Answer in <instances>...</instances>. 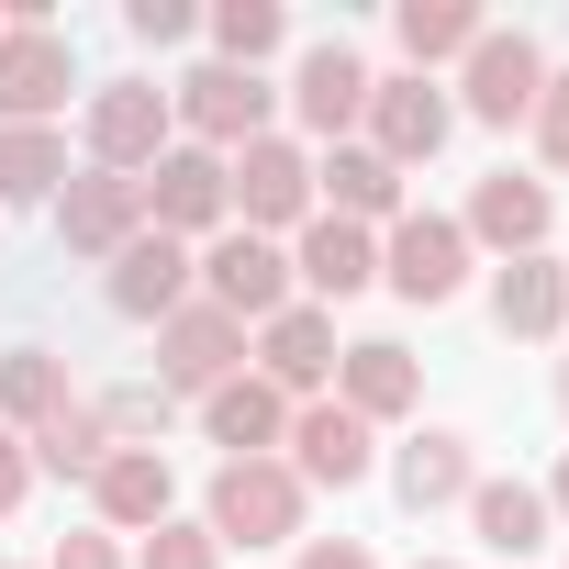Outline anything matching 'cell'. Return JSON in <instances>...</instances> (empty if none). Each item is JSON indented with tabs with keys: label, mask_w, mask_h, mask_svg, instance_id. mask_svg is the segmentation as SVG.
<instances>
[{
	"label": "cell",
	"mask_w": 569,
	"mask_h": 569,
	"mask_svg": "<svg viewBox=\"0 0 569 569\" xmlns=\"http://www.w3.org/2000/svg\"><path fill=\"white\" fill-rule=\"evenodd\" d=\"M23 491H34V458H23V436H0V525L23 513Z\"/></svg>",
	"instance_id": "cell-37"
},
{
	"label": "cell",
	"mask_w": 569,
	"mask_h": 569,
	"mask_svg": "<svg viewBox=\"0 0 569 569\" xmlns=\"http://www.w3.org/2000/svg\"><path fill=\"white\" fill-rule=\"evenodd\" d=\"M369 157H391V168H425L447 134H458V101L436 90V79H413V68H391V79H369Z\"/></svg>",
	"instance_id": "cell-10"
},
{
	"label": "cell",
	"mask_w": 569,
	"mask_h": 569,
	"mask_svg": "<svg viewBox=\"0 0 569 569\" xmlns=\"http://www.w3.org/2000/svg\"><path fill=\"white\" fill-rule=\"evenodd\" d=\"M0 34H12V12H0Z\"/></svg>",
	"instance_id": "cell-41"
},
{
	"label": "cell",
	"mask_w": 569,
	"mask_h": 569,
	"mask_svg": "<svg viewBox=\"0 0 569 569\" xmlns=\"http://www.w3.org/2000/svg\"><path fill=\"white\" fill-rule=\"evenodd\" d=\"M190 291H201V279H190V246H179V234H134V246L112 257V313H123V325H168Z\"/></svg>",
	"instance_id": "cell-20"
},
{
	"label": "cell",
	"mask_w": 569,
	"mask_h": 569,
	"mask_svg": "<svg viewBox=\"0 0 569 569\" xmlns=\"http://www.w3.org/2000/svg\"><path fill=\"white\" fill-rule=\"evenodd\" d=\"M223 201H234V223L246 234H302L313 223V157L291 146V134H257V146H234L223 157Z\"/></svg>",
	"instance_id": "cell-2"
},
{
	"label": "cell",
	"mask_w": 569,
	"mask_h": 569,
	"mask_svg": "<svg viewBox=\"0 0 569 569\" xmlns=\"http://www.w3.org/2000/svg\"><path fill=\"white\" fill-rule=\"evenodd\" d=\"M525 134H536V157L569 179V68H547V90H536V112H525Z\"/></svg>",
	"instance_id": "cell-33"
},
{
	"label": "cell",
	"mask_w": 569,
	"mask_h": 569,
	"mask_svg": "<svg viewBox=\"0 0 569 569\" xmlns=\"http://www.w3.org/2000/svg\"><path fill=\"white\" fill-rule=\"evenodd\" d=\"M302 513H313V491L291 480V458H223V469H212V491H201L212 547H291V536H302Z\"/></svg>",
	"instance_id": "cell-1"
},
{
	"label": "cell",
	"mask_w": 569,
	"mask_h": 569,
	"mask_svg": "<svg viewBox=\"0 0 569 569\" xmlns=\"http://www.w3.org/2000/svg\"><path fill=\"white\" fill-rule=\"evenodd\" d=\"M380 279V234L369 223H336V212H313L302 223V246H291V291H313V313H336V302H358Z\"/></svg>",
	"instance_id": "cell-17"
},
{
	"label": "cell",
	"mask_w": 569,
	"mask_h": 569,
	"mask_svg": "<svg viewBox=\"0 0 569 569\" xmlns=\"http://www.w3.org/2000/svg\"><path fill=\"white\" fill-rule=\"evenodd\" d=\"M336 402L380 436V425H402V413L425 402V369H413L391 336H358V347H336Z\"/></svg>",
	"instance_id": "cell-19"
},
{
	"label": "cell",
	"mask_w": 569,
	"mask_h": 569,
	"mask_svg": "<svg viewBox=\"0 0 569 569\" xmlns=\"http://www.w3.org/2000/svg\"><path fill=\"white\" fill-rule=\"evenodd\" d=\"M547 223H558L547 179H513V168H491V179L469 190V212H458L469 257H480V246H491V257H536V246H547Z\"/></svg>",
	"instance_id": "cell-18"
},
{
	"label": "cell",
	"mask_w": 569,
	"mask_h": 569,
	"mask_svg": "<svg viewBox=\"0 0 569 569\" xmlns=\"http://www.w3.org/2000/svg\"><path fill=\"white\" fill-rule=\"evenodd\" d=\"M279 458H291V480L302 491H358L369 469H380V447H369V425L325 391V402H291V436H279Z\"/></svg>",
	"instance_id": "cell-9"
},
{
	"label": "cell",
	"mask_w": 569,
	"mask_h": 569,
	"mask_svg": "<svg viewBox=\"0 0 569 569\" xmlns=\"http://www.w3.org/2000/svg\"><path fill=\"white\" fill-rule=\"evenodd\" d=\"M123 569H223V547H212V525H179V513H168V525H157Z\"/></svg>",
	"instance_id": "cell-32"
},
{
	"label": "cell",
	"mask_w": 569,
	"mask_h": 569,
	"mask_svg": "<svg viewBox=\"0 0 569 569\" xmlns=\"http://www.w3.org/2000/svg\"><path fill=\"white\" fill-rule=\"evenodd\" d=\"M46 569H123V536H101V525H90V536H68Z\"/></svg>",
	"instance_id": "cell-35"
},
{
	"label": "cell",
	"mask_w": 569,
	"mask_h": 569,
	"mask_svg": "<svg viewBox=\"0 0 569 569\" xmlns=\"http://www.w3.org/2000/svg\"><path fill=\"white\" fill-rule=\"evenodd\" d=\"M358 112H369V57H358L347 34H336V46H302V68H291V123H302L313 146H347Z\"/></svg>",
	"instance_id": "cell-14"
},
{
	"label": "cell",
	"mask_w": 569,
	"mask_h": 569,
	"mask_svg": "<svg viewBox=\"0 0 569 569\" xmlns=\"http://www.w3.org/2000/svg\"><path fill=\"white\" fill-rule=\"evenodd\" d=\"M190 279H201V302L234 313V325H268V313L302 302V291H291V246H268V234H246V223H223V234L190 257Z\"/></svg>",
	"instance_id": "cell-3"
},
{
	"label": "cell",
	"mask_w": 569,
	"mask_h": 569,
	"mask_svg": "<svg viewBox=\"0 0 569 569\" xmlns=\"http://www.w3.org/2000/svg\"><path fill=\"white\" fill-rule=\"evenodd\" d=\"M391 34H402V57H413V79H436L447 57H469L491 23L469 12V0H402V12H391Z\"/></svg>",
	"instance_id": "cell-25"
},
{
	"label": "cell",
	"mask_w": 569,
	"mask_h": 569,
	"mask_svg": "<svg viewBox=\"0 0 569 569\" xmlns=\"http://www.w3.org/2000/svg\"><path fill=\"white\" fill-rule=\"evenodd\" d=\"M90 413H101L112 447H157V436H168V391H157V380H123V391H101Z\"/></svg>",
	"instance_id": "cell-31"
},
{
	"label": "cell",
	"mask_w": 569,
	"mask_h": 569,
	"mask_svg": "<svg viewBox=\"0 0 569 569\" xmlns=\"http://www.w3.org/2000/svg\"><path fill=\"white\" fill-rule=\"evenodd\" d=\"M168 502H179L168 447H112V458L90 469V513H101V536H157Z\"/></svg>",
	"instance_id": "cell-16"
},
{
	"label": "cell",
	"mask_w": 569,
	"mask_h": 569,
	"mask_svg": "<svg viewBox=\"0 0 569 569\" xmlns=\"http://www.w3.org/2000/svg\"><path fill=\"white\" fill-rule=\"evenodd\" d=\"M68 190V134L57 123H0V201H57Z\"/></svg>",
	"instance_id": "cell-27"
},
{
	"label": "cell",
	"mask_w": 569,
	"mask_h": 569,
	"mask_svg": "<svg viewBox=\"0 0 569 569\" xmlns=\"http://www.w3.org/2000/svg\"><path fill=\"white\" fill-rule=\"evenodd\" d=\"M79 134H90V168H112V179H146V168L179 146V112H168V90H157V79H101Z\"/></svg>",
	"instance_id": "cell-4"
},
{
	"label": "cell",
	"mask_w": 569,
	"mask_h": 569,
	"mask_svg": "<svg viewBox=\"0 0 569 569\" xmlns=\"http://www.w3.org/2000/svg\"><path fill=\"white\" fill-rule=\"evenodd\" d=\"M469 525H480V547L536 558V547H547V491H536V480H480V491H469Z\"/></svg>",
	"instance_id": "cell-26"
},
{
	"label": "cell",
	"mask_w": 569,
	"mask_h": 569,
	"mask_svg": "<svg viewBox=\"0 0 569 569\" xmlns=\"http://www.w3.org/2000/svg\"><path fill=\"white\" fill-rule=\"evenodd\" d=\"M234 369H246V325H234V313H212V302L190 291V302L157 325V391H168V402H179V391L201 402V391H223Z\"/></svg>",
	"instance_id": "cell-7"
},
{
	"label": "cell",
	"mask_w": 569,
	"mask_h": 569,
	"mask_svg": "<svg viewBox=\"0 0 569 569\" xmlns=\"http://www.w3.org/2000/svg\"><path fill=\"white\" fill-rule=\"evenodd\" d=\"M313 212H336V223H402V168L369 157V146H325L313 157Z\"/></svg>",
	"instance_id": "cell-22"
},
{
	"label": "cell",
	"mask_w": 569,
	"mask_h": 569,
	"mask_svg": "<svg viewBox=\"0 0 569 569\" xmlns=\"http://www.w3.org/2000/svg\"><path fill=\"white\" fill-rule=\"evenodd\" d=\"M79 391H68V369H57V347H12V358H0V425H57Z\"/></svg>",
	"instance_id": "cell-28"
},
{
	"label": "cell",
	"mask_w": 569,
	"mask_h": 569,
	"mask_svg": "<svg viewBox=\"0 0 569 569\" xmlns=\"http://www.w3.org/2000/svg\"><path fill=\"white\" fill-rule=\"evenodd\" d=\"M391 491H402V513H447V502H469V491H480V458H469V436H458V425H425V436H402V458H391Z\"/></svg>",
	"instance_id": "cell-23"
},
{
	"label": "cell",
	"mask_w": 569,
	"mask_h": 569,
	"mask_svg": "<svg viewBox=\"0 0 569 569\" xmlns=\"http://www.w3.org/2000/svg\"><path fill=\"white\" fill-rule=\"evenodd\" d=\"M134 190H146V234H179V246H190V234H223V223H234L223 157H212V146H168Z\"/></svg>",
	"instance_id": "cell-11"
},
{
	"label": "cell",
	"mask_w": 569,
	"mask_h": 569,
	"mask_svg": "<svg viewBox=\"0 0 569 569\" xmlns=\"http://www.w3.org/2000/svg\"><path fill=\"white\" fill-rule=\"evenodd\" d=\"M201 436L223 458H279V436H291V402H279L257 369H234L223 391H201Z\"/></svg>",
	"instance_id": "cell-24"
},
{
	"label": "cell",
	"mask_w": 569,
	"mask_h": 569,
	"mask_svg": "<svg viewBox=\"0 0 569 569\" xmlns=\"http://www.w3.org/2000/svg\"><path fill=\"white\" fill-rule=\"evenodd\" d=\"M547 513H569V458H558V469H547Z\"/></svg>",
	"instance_id": "cell-38"
},
{
	"label": "cell",
	"mask_w": 569,
	"mask_h": 569,
	"mask_svg": "<svg viewBox=\"0 0 569 569\" xmlns=\"http://www.w3.org/2000/svg\"><path fill=\"white\" fill-rule=\"evenodd\" d=\"M291 569H380V558H369L358 536H302V558H291Z\"/></svg>",
	"instance_id": "cell-36"
},
{
	"label": "cell",
	"mask_w": 569,
	"mask_h": 569,
	"mask_svg": "<svg viewBox=\"0 0 569 569\" xmlns=\"http://www.w3.org/2000/svg\"><path fill=\"white\" fill-rule=\"evenodd\" d=\"M23 458H34V480H90V469L112 458V436H101V413H90V402H68L57 425H34V436H23Z\"/></svg>",
	"instance_id": "cell-29"
},
{
	"label": "cell",
	"mask_w": 569,
	"mask_h": 569,
	"mask_svg": "<svg viewBox=\"0 0 569 569\" xmlns=\"http://www.w3.org/2000/svg\"><path fill=\"white\" fill-rule=\"evenodd\" d=\"M168 112L190 123V146H212V157H234V146H257L268 134V112H279V90L257 79V68H190L179 90H168Z\"/></svg>",
	"instance_id": "cell-6"
},
{
	"label": "cell",
	"mask_w": 569,
	"mask_h": 569,
	"mask_svg": "<svg viewBox=\"0 0 569 569\" xmlns=\"http://www.w3.org/2000/svg\"><path fill=\"white\" fill-rule=\"evenodd\" d=\"M491 325L525 336V347H547V336L569 325V257H547V246H536V257H502V268H491Z\"/></svg>",
	"instance_id": "cell-21"
},
{
	"label": "cell",
	"mask_w": 569,
	"mask_h": 569,
	"mask_svg": "<svg viewBox=\"0 0 569 569\" xmlns=\"http://www.w3.org/2000/svg\"><path fill=\"white\" fill-rule=\"evenodd\" d=\"M123 34H134V46H190L201 12H190V0H123Z\"/></svg>",
	"instance_id": "cell-34"
},
{
	"label": "cell",
	"mask_w": 569,
	"mask_h": 569,
	"mask_svg": "<svg viewBox=\"0 0 569 569\" xmlns=\"http://www.w3.org/2000/svg\"><path fill=\"white\" fill-rule=\"evenodd\" d=\"M413 569H458V558H413Z\"/></svg>",
	"instance_id": "cell-40"
},
{
	"label": "cell",
	"mask_w": 569,
	"mask_h": 569,
	"mask_svg": "<svg viewBox=\"0 0 569 569\" xmlns=\"http://www.w3.org/2000/svg\"><path fill=\"white\" fill-rule=\"evenodd\" d=\"M380 279H391L413 313L458 302V291H469V234H458V212H402L391 246H380Z\"/></svg>",
	"instance_id": "cell-8"
},
{
	"label": "cell",
	"mask_w": 569,
	"mask_h": 569,
	"mask_svg": "<svg viewBox=\"0 0 569 569\" xmlns=\"http://www.w3.org/2000/svg\"><path fill=\"white\" fill-rule=\"evenodd\" d=\"M46 212H57V246H68V257H123V246L146 234V190L112 179V168H68V190H57Z\"/></svg>",
	"instance_id": "cell-13"
},
{
	"label": "cell",
	"mask_w": 569,
	"mask_h": 569,
	"mask_svg": "<svg viewBox=\"0 0 569 569\" xmlns=\"http://www.w3.org/2000/svg\"><path fill=\"white\" fill-rule=\"evenodd\" d=\"M79 90V46L57 23H12L0 34V123H57Z\"/></svg>",
	"instance_id": "cell-12"
},
{
	"label": "cell",
	"mask_w": 569,
	"mask_h": 569,
	"mask_svg": "<svg viewBox=\"0 0 569 569\" xmlns=\"http://www.w3.org/2000/svg\"><path fill=\"white\" fill-rule=\"evenodd\" d=\"M558 413H569V358H558Z\"/></svg>",
	"instance_id": "cell-39"
},
{
	"label": "cell",
	"mask_w": 569,
	"mask_h": 569,
	"mask_svg": "<svg viewBox=\"0 0 569 569\" xmlns=\"http://www.w3.org/2000/svg\"><path fill=\"white\" fill-rule=\"evenodd\" d=\"M257 380H268L279 402H325V391H336V313H313V302L268 313V325H257Z\"/></svg>",
	"instance_id": "cell-15"
},
{
	"label": "cell",
	"mask_w": 569,
	"mask_h": 569,
	"mask_svg": "<svg viewBox=\"0 0 569 569\" xmlns=\"http://www.w3.org/2000/svg\"><path fill=\"white\" fill-rule=\"evenodd\" d=\"M291 46V23H279V0H212V57L223 68H257Z\"/></svg>",
	"instance_id": "cell-30"
},
{
	"label": "cell",
	"mask_w": 569,
	"mask_h": 569,
	"mask_svg": "<svg viewBox=\"0 0 569 569\" xmlns=\"http://www.w3.org/2000/svg\"><path fill=\"white\" fill-rule=\"evenodd\" d=\"M536 90H547V46H536V34H502V23H491V34L458 57V112L491 123V134H513V123L536 112Z\"/></svg>",
	"instance_id": "cell-5"
}]
</instances>
